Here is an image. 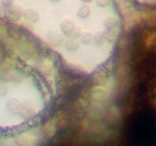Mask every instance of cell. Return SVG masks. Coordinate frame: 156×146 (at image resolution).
<instances>
[{
    "label": "cell",
    "mask_w": 156,
    "mask_h": 146,
    "mask_svg": "<svg viewBox=\"0 0 156 146\" xmlns=\"http://www.w3.org/2000/svg\"><path fill=\"white\" fill-rule=\"evenodd\" d=\"M109 92L108 90L105 86H94L92 89V98L97 100H106L109 97Z\"/></svg>",
    "instance_id": "277c9868"
},
{
    "label": "cell",
    "mask_w": 156,
    "mask_h": 146,
    "mask_svg": "<svg viewBox=\"0 0 156 146\" xmlns=\"http://www.w3.org/2000/svg\"><path fill=\"white\" fill-rule=\"evenodd\" d=\"M45 127H46V131H47V134L48 135L49 137H53L55 132V125L49 122L46 125Z\"/></svg>",
    "instance_id": "8fae6325"
},
{
    "label": "cell",
    "mask_w": 156,
    "mask_h": 146,
    "mask_svg": "<svg viewBox=\"0 0 156 146\" xmlns=\"http://www.w3.org/2000/svg\"><path fill=\"white\" fill-rule=\"evenodd\" d=\"M90 14V9L88 5L82 4L79 7L77 11V16L81 19H85Z\"/></svg>",
    "instance_id": "ba28073f"
},
{
    "label": "cell",
    "mask_w": 156,
    "mask_h": 146,
    "mask_svg": "<svg viewBox=\"0 0 156 146\" xmlns=\"http://www.w3.org/2000/svg\"><path fill=\"white\" fill-rule=\"evenodd\" d=\"M50 1L53 2H61L62 0H50Z\"/></svg>",
    "instance_id": "d6986e66"
},
{
    "label": "cell",
    "mask_w": 156,
    "mask_h": 146,
    "mask_svg": "<svg viewBox=\"0 0 156 146\" xmlns=\"http://www.w3.org/2000/svg\"><path fill=\"white\" fill-rule=\"evenodd\" d=\"M104 26L107 40H113L120 31V22L115 17L107 18L104 22Z\"/></svg>",
    "instance_id": "6da1fadb"
},
{
    "label": "cell",
    "mask_w": 156,
    "mask_h": 146,
    "mask_svg": "<svg viewBox=\"0 0 156 146\" xmlns=\"http://www.w3.org/2000/svg\"><path fill=\"white\" fill-rule=\"evenodd\" d=\"M95 2L99 7L104 8L109 4L110 0H95Z\"/></svg>",
    "instance_id": "5bb4252c"
},
{
    "label": "cell",
    "mask_w": 156,
    "mask_h": 146,
    "mask_svg": "<svg viewBox=\"0 0 156 146\" xmlns=\"http://www.w3.org/2000/svg\"><path fill=\"white\" fill-rule=\"evenodd\" d=\"M144 2L147 4L152 5L154 4L155 2V0H144Z\"/></svg>",
    "instance_id": "2e32d148"
},
{
    "label": "cell",
    "mask_w": 156,
    "mask_h": 146,
    "mask_svg": "<svg viewBox=\"0 0 156 146\" xmlns=\"http://www.w3.org/2000/svg\"><path fill=\"white\" fill-rule=\"evenodd\" d=\"M23 13V10L20 6L14 4L4 11V15L7 20L16 23L20 20Z\"/></svg>",
    "instance_id": "3957f363"
},
{
    "label": "cell",
    "mask_w": 156,
    "mask_h": 146,
    "mask_svg": "<svg viewBox=\"0 0 156 146\" xmlns=\"http://www.w3.org/2000/svg\"><path fill=\"white\" fill-rule=\"evenodd\" d=\"M60 28L63 34L69 38L77 39L81 34L80 28L73 21L69 20L62 22Z\"/></svg>",
    "instance_id": "7a4b0ae2"
},
{
    "label": "cell",
    "mask_w": 156,
    "mask_h": 146,
    "mask_svg": "<svg viewBox=\"0 0 156 146\" xmlns=\"http://www.w3.org/2000/svg\"><path fill=\"white\" fill-rule=\"evenodd\" d=\"M47 38L49 43L55 47L61 45L64 40L63 35L60 31L55 30L49 31Z\"/></svg>",
    "instance_id": "5b68a950"
},
{
    "label": "cell",
    "mask_w": 156,
    "mask_h": 146,
    "mask_svg": "<svg viewBox=\"0 0 156 146\" xmlns=\"http://www.w3.org/2000/svg\"><path fill=\"white\" fill-rule=\"evenodd\" d=\"M93 39L98 46H101L104 44L107 40V36L105 31H99L95 35Z\"/></svg>",
    "instance_id": "9c48e42d"
},
{
    "label": "cell",
    "mask_w": 156,
    "mask_h": 146,
    "mask_svg": "<svg viewBox=\"0 0 156 146\" xmlns=\"http://www.w3.org/2000/svg\"><path fill=\"white\" fill-rule=\"evenodd\" d=\"M23 16L25 20L30 23L35 24L39 20V12L32 8H30L23 11Z\"/></svg>",
    "instance_id": "8992f818"
},
{
    "label": "cell",
    "mask_w": 156,
    "mask_h": 146,
    "mask_svg": "<svg viewBox=\"0 0 156 146\" xmlns=\"http://www.w3.org/2000/svg\"><path fill=\"white\" fill-rule=\"evenodd\" d=\"M79 37H80L81 42L84 44L90 43L93 39L92 35L88 32H83L81 33Z\"/></svg>",
    "instance_id": "30bf717a"
},
{
    "label": "cell",
    "mask_w": 156,
    "mask_h": 146,
    "mask_svg": "<svg viewBox=\"0 0 156 146\" xmlns=\"http://www.w3.org/2000/svg\"><path fill=\"white\" fill-rule=\"evenodd\" d=\"M3 57V50L2 49H0V60L2 59Z\"/></svg>",
    "instance_id": "ac0fdd59"
},
{
    "label": "cell",
    "mask_w": 156,
    "mask_h": 146,
    "mask_svg": "<svg viewBox=\"0 0 156 146\" xmlns=\"http://www.w3.org/2000/svg\"><path fill=\"white\" fill-rule=\"evenodd\" d=\"M14 0H0V4L4 11L14 5Z\"/></svg>",
    "instance_id": "4fadbf2b"
},
{
    "label": "cell",
    "mask_w": 156,
    "mask_h": 146,
    "mask_svg": "<svg viewBox=\"0 0 156 146\" xmlns=\"http://www.w3.org/2000/svg\"><path fill=\"white\" fill-rule=\"evenodd\" d=\"M98 75L96 77L97 80L99 82H102L104 81L106 78V75L103 71H100L97 73Z\"/></svg>",
    "instance_id": "9a60e30c"
},
{
    "label": "cell",
    "mask_w": 156,
    "mask_h": 146,
    "mask_svg": "<svg viewBox=\"0 0 156 146\" xmlns=\"http://www.w3.org/2000/svg\"><path fill=\"white\" fill-rule=\"evenodd\" d=\"M80 45L76 39L69 38L65 43V48L69 52H75L78 50Z\"/></svg>",
    "instance_id": "52a82bcc"
},
{
    "label": "cell",
    "mask_w": 156,
    "mask_h": 146,
    "mask_svg": "<svg viewBox=\"0 0 156 146\" xmlns=\"http://www.w3.org/2000/svg\"><path fill=\"white\" fill-rule=\"evenodd\" d=\"M115 81L114 78L111 77L108 78L105 83V88L110 93L112 92L115 87Z\"/></svg>",
    "instance_id": "7c38bea8"
},
{
    "label": "cell",
    "mask_w": 156,
    "mask_h": 146,
    "mask_svg": "<svg viewBox=\"0 0 156 146\" xmlns=\"http://www.w3.org/2000/svg\"><path fill=\"white\" fill-rule=\"evenodd\" d=\"M82 2H84L86 3H90L92 2L93 1V0H81Z\"/></svg>",
    "instance_id": "e0dca14e"
}]
</instances>
